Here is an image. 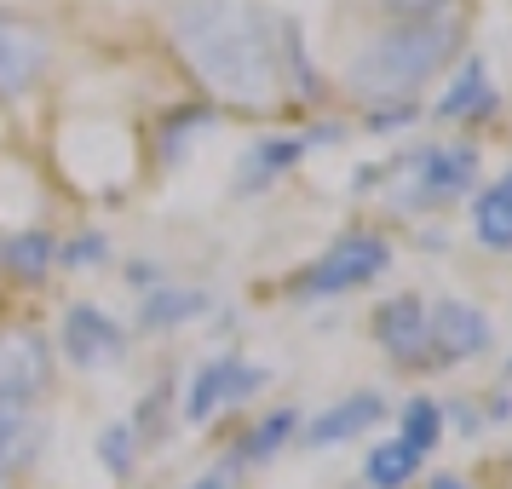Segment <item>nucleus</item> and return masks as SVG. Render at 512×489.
<instances>
[{
    "instance_id": "1",
    "label": "nucleus",
    "mask_w": 512,
    "mask_h": 489,
    "mask_svg": "<svg viewBox=\"0 0 512 489\" xmlns=\"http://www.w3.org/2000/svg\"><path fill=\"white\" fill-rule=\"evenodd\" d=\"M167 41L179 64L202 81V93L242 116H271L288 98L277 18L259 0H173Z\"/></svg>"
},
{
    "instance_id": "2",
    "label": "nucleus",
    "mask_w": 512,
    "mask_h": 489,
    "mask_svg": "<svg viewBox=\"0 0 512 489\" xmlns=\"http://www.w3.org/2000/svg\"><path fill=\"white\" fill-rule=\"evenodd\" d=\"M461 29H466L461 6L380 29L369 47L346 64V87L363 98L369 110H386V104H415L420 87H426V81H438V75L461 58Z\"/></svg>"
},
{
    "instance_id": "3",
    "label": "nucleus",
    "mask_w": 512,
    "mask_h": 489,
    "mask_svg": "<svg viewBox=\"0 0 512 489\" xmlns=\"http://www.w3.org/2000/svg\"><path fill=\"white\" fill-rule=\"evenodd\" d=\"M392 271V242L380 231H346L334 236L323 254L294 277V294H311V300H328V294H351V288H369L374 277Z\"/></svg>"
},
{
    "instance_id": "4",
    "label": "nucleus",
    "mask_w": 512,
    "mask_h": 489,
    "mask_svg": "<svg viewBox=\"0 0 512 489\" xmlns=\"http://www.w3.org/2000/svg\"><path fill=\"white\" fill-rule=\"evenodd\" d=\"M52 70V35L29 18L0 12V104L29 98Z\"/></svg>"
},
{
    "instance_id": "5",
    "label": "nucleus",
    "mask_w": 512,
    "mask_h": 489,
    "mask_svg": "<svg viewBox=\"0 0 512 489\" xmlns=\"http://www.w3.org/2000/svg\"><path fill=\"white\" fill-rule=\"evenodd\" d=\"M271 374L254 369V363H242V357H208L202 369L190 374V386H185V403H179V415L190 420V426H202V420H213L225 403H248V397L265 386Z\"/></svg>"
},
{
    "instance_id": "6",
    "label": "nucleus",
    "mask_w": 512,
    "mask_h": 489,
    "mask_svg": "<svg viewBox=\"0 0 512 489\" xmlns=\"http://www.w3.org/2000/svg\"><path fill=\"white\" fill-rule=\"evenodd\" d=\"M374 340L397 369H426L432 363V305L420 294H392L374 311Z\"/></svg>"
},
{
    "instance_id": "7",
    "label": "nucleus",
    "mask_w": 512,
    "mask_h": 489,
    "mask_svg": "<svg viewBox=\"0 0 512 489\" xmlns=\"http://www.w3.org/2000/svg\"><path fill=\"white\" fill-rule=\"evenodd\" d=\"M58 346L70 357L75 369H110L127 357V328L110 317V311H98V305H70L64 311V323H58Z\"/></svg>"
},
{
    "instance_id": "8",
    "label": "nucleus",
    "mask_w": 512,
    "mask_h": 489,
    "mask_svg": "<svg viewBox=\"0 0 512 489\" xmlns=\"http://www.w3.org/2000/svg\"><path fill=\"white\" fill-rule=\"evenodd\" d=\"M489 346H495V323L484 317V305L466 300L432 305V363H466V357H484Z\"/></svg>"
},
{
    "instance_id": "9",
    "label": "nucleus",
    "mask_w": 512,
    "mask_h": 489,
    "mask_svg": "<svg viewBox=\"0 0 512 489\" xmlns=\"http://www.w3.org/2000/svg\"><path fill=\"white\" fill-rule=\"evenodd\" d=\"M478 185V150L472 144H426L415 156V196L420 202H449Z\"/></svg>"
},
{
    "instance_id": "10",
    "label": "nucleus",
    "mask_w": 512,
    "mask_h": 489,
    "mask_svg": "<svg viewBox=\"0 0 512 489\" xmlns=\"http://www.w3.org/2000/svg\"><path fill=\"white\" fill-rule=\"evenodd\" d=\"M41 449H47V415L35 409V403H12V397H0V472H24V466L41 461Z\"/></svg>"
},
{
    "instance_id": "11",
    "label": "nucleus",
    "mask_w": 512,
    "mask_h": 489,
    "mask_svg": "<svg viewBox=\"0 0 512 489\" xmlns=\"http://www.w3.org/2000/svg\"><path fill=\"white\" fill-rule=\"evenodd\" d=\"M380 420H386V397L380 392H357V397H346V403H328L317 420H305V449H328V443L363 438Z\"/></svg>"
},
{
    "instance_id": "12",
    "label": "nucleus",
    "mask_w": 512,
    "mask_h": 489,
    "mask_svg": "<svg viewBox=\"0 0 512 489\" xmlns=\"http://www.w3.org/2000/svg\"><path fill=\"white\" fill-rule=\"evenodd\" d=\"M0 271L18 282H47L52 271H58V236L41 231V225H29V231H12L0 236Z\"/></svg>"
},
{
    "instance_id": "13",
    "label": "nucleus",
    "mask_w": 512,
    "mask_h": 489,
    "mask_svg": "<svg viewBox=\"0 0 512 489\" xmlns=\"http://www.w3.org/2000/svg\"><path fill=\"white\" fill-rule=\"evenodd\" d=\"M208 305H213V300L202 294V288H179V282H162V288H150V294H144L139 328H144V334H167V328L196 323Z\"/></svg>"
},
{
    "instance_id": "14",
    "label": "nucleus",
    "mask_w": 512,
    "mask_h": 489,
    "mask_svg": "<svg viewBox=\"0 0 512 489\" xmlns=\"http://www.w3.org/2000/svg\"><path fill=\"white\" fill-rule=\"evenodd\" d=\"M495 87H489V75H484V58H466L461 75L449 81V93L438 98V116L443 121H484L495 116Z\"/></svg>"
},
{
    "instance_id": "15",
    "label": "nucleus",
    "mask_w": 512,
    "mask_h": 489,
    "mask_svg": "<svg viewBox=\"0 0 512 489\" xmlns=\"http://www.w3.org/2000/svg\"><path fill=\"white\" fill-rule=\"evenodd\" d=\"M305 150H311V144H305V133H271V139H259L254 150H248V167H242L236 190H248V196H254V190L277 185V179L300 162Z\"/></svg>"
},
{
    "instance_id": "16",
    "label": "nucleus",
    "mask_w": 512,
    "mask_h": 489,
    "mask_svg": "<svg viewBox=\"0 0 512 489\" xmlns=\"http://www.w3.org/2000/svg\"><path fill=\"white\" fill-rule=\"evenodd\" d=\"M472 236L484 248H495V254H512V185L478 190V202H472Z\"/></svg>"
},
{
    "instance_id": "17",
    "label": "nucleus",
    "mask_w": 512,
    "mask_h": 489,
    "mask_svg": "<svg viewBox=\"0 0 512 489\" xmlns=\"http://www.w3.org/2000/svg\"><path fill=\"white\" fill-rule=\"evenodd\" d=\"M420 472V455L409 449L403 438H386L369 449V461H363V478H369L374 489H403L409 478Z\"/></svg>"
},
{
    "instance_id": "18",
    "label": "nucleus",
    "mask_w": 512,
    "mask_h": 489,
    "mask_svg": "<svg viewBox=\"0 0 512 489\" xmlns=\"http://www.w3.org/2000/svg\"><path fill=\"white\" fill-rule=\"evenodd\" d=\"M294 432H300V409H294V403H277L271 415L254 420V432H248V443H242V455H248V461H277Z\"/></svg>"
},
{
    "instance_id": "19",
    "label": "nucleus",
    "mask_w": 512,
    "mask_h": 489,
    "mask_svg": "<svg viewBox=\"0 0 512 489\" xmlns=\"http://www.w3.org/2000/svg\"><path fill=\"white\" fill-rule=\"evenodd\" d=\"M443 420H449V409H443V403H432V397H409V403H403V415H397V426H403L397 438H403L420 461H426V455L438 449V438H443Z\"/></svg>"
},
{
    "instance_id": "20",
    "label": "nucleus",
    "mask_w": 512,
    "mask_h": 489,
    "mask_svg": "<svg viewBox=\"0 0 512 489\" xmlns=\"http://www.w3.org/2000/svg\"><path fill=\"white\" fill-rule=\"evenodd\" d=\"M139 432H133V420H110L104 432H98V461H104V472L116 478V484H127L133 478V466H139Z\"/></svg>"
},
{
    "instance_id": "21",
    "label": "nucleus",
    "mask_w": 512,
    "mask_h": 489,
    "mask_svg": "<svg viewBox=\"0 0 512 489\" xmlns=\"http://www.w3.org/2000/svg\"><path fill=\"white\" fill-rule=\"evenodd\" d=\"M110 259V236L104 231H81L75 242H58V265H70V271H93Z\"/></svg>"
},
{
    "instance_id": "22",
    "label": "nucleus",
    "mask_w": 512,
    "mask_h": 489,
    "mask_svg": "<svg viewBox=\"0 0 512 489\" xmlns=\"http://www.w3.org/2000/svg\"><path fill=\"white\" fill-rule=\"evenodd\" d=\"M202 121H213V110H179V116H167V127H162V156H167V162L179 156L185 133H190V127H202Z\"/></svg>"
},
{
    "instance_id": "23",
    "label": "nucleus",
    "mask_w": 512,
    "mask_h": 489,
    "mask_svg": "<svg viewBox=\"0 0 512 489\" xmlns=\"http://www.w3.org/2000/svg\"><path fill=\"white\" fill-rule=\"evenodd\" d=\"M455 0H380V12H392L397 24H409V18H432V12H449Z\"/></svg>"
},
{
    "instance_id": "24",
    "label": "nucleus",
    "mask_w": 512,
    "mask_h": 489,
    "mask_svg": "<svg viewBox=\"0 0 512 489\" xmlns=\"http://www.w3.org/2000/svg\"><path fill=\"white\" fill-rule=\"evenodd\" d=\"M403 121H415V104H386V110H369V133H397Z\"/></svg>"
},
{
    "instance_id": "25",
    "label": "nucleus",
    "mask_w": 512,
    "mask_h": 489,
    "mask_svg": "<svg viewBox=\"0 0 512 489\" xmlns=\"http://www.w3.org/2000/svg\"><path fill=\"white\" fill-rule=\"evenodd\" d=\"M127 277H133V288H162V271H156L150 259H139V265H133Z\"/></svg>"
},
{
    "instance_id": "26",
    "label": "nucleus",
    "mask_w": 512,
    "mask_h": 489,
    "mask_svg": "<svg viewBox=\"0 0 512 489\" xmlns=\"http://www.w3.org/2000/svg\"><path fill=\"white\" fill-rule=\"evenodd\" d=\"M455 426H461V432H478V426H484V415H478V409H455Z\"/></svg>"
},
{
    "instance_id": "27",
    "label": "nucleus",
    "mask_w": 512,
    "mask_h": 489,
    "mask_svg": "<svg viewBox=\"0 0 512 489\" xmlns=\"http://www.w3.org/2000/svg\"><path fill=\"white\" fill-rule=\"evenodd\" d=\"M426 489H472V484H466V478H455V472H438Z\"/></svg>"
},
{
    "instance_id": "28",
    "label": "nucleus",
    "mask_w": 512,
    "mask_h": 489,
    "mask_svg": "<svg viewBox=\"0 0 512 489\" xmlns=\"http://www.w3.org/2000/svg\"><path fill=\"white\" fill-rule=\"evenodd\" d=\"M190 489H231L225 478H202V484H190Z\"/></svg>"
},
{
    "instance_id": "29",
    "label": "nucleus",
    "mask_w": 512,
    "mask_h": 489,
    "mask_svg": "<svg viewBox=\"0 0 512 489\" xmlns=\"http://www.w3.org/2000/svg\"><path fill=\"white\" fill-rule=\"evenodd\" d=\"M0 489H12V472H0Z\"/></svg>"
},
{
    "instance_id": "30",
    "label": "nucleus",
    "mask_w": 512,
    "mask_h": 489,
    "mask_svg": "<svg viewBox=\"0 0 512 489\" xmlns=\"http://www.w3.org/2000/svg\"><path fill=\"white\" fill-rule=\"evenodd\" d=\"M507 380H512V363H507Z\"/></svg>"
},
{
    "instance_id": "31",
    "label": "nucleus",
    "mask_w": 512,
    "mask_h": 489,
    "mask_svg": "<svg viewBox=\"0 0 512 489\" xmlns=\"http://www.w3.org/2000/svg\"><path fill=\"white\" fill-rule=\"evenodd\" d=\"M507 185H512V179H507Z\"/></svg>"
}]
</instances>
